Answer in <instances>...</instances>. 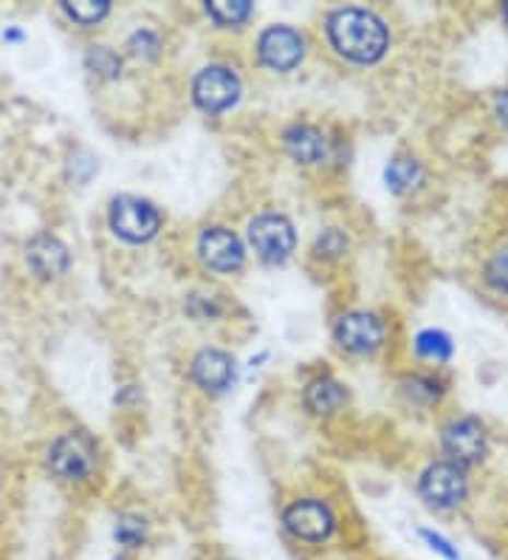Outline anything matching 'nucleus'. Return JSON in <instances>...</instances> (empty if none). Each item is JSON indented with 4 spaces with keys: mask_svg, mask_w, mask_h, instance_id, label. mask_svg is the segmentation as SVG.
<instances>
[{
    "mask_svg": "<svg viewBox=\"0 0 508 560\" xmlns=\"http://www.w3.org/2000/svg\"><path fill=\"white\" fill-rule=\"evenodd\" d=\"M328 40L345 60L370 66L387 55L390 32H387V23L370 9L345 7L328 18Z\"/></svg>",
    "mask_w": 508,
    "mask_h": 560,
    "instance_id": "obj_1",
    "label": "nucleus"
},
{
    "mask_svg": "<svg viewBox=\"0 0 508 560\" xmlns=\"http://www.w3.org/2000/svg\"><path fill=\"white\" fill-rule=\"evenodd\" d=\"M469 490H472V479H469L466 467L447 462V458L427 465L418 476L421 501L435 513H454L458 506L469 501Z\"/></svg>",
    "mask_w": 508,
    "mask_h": 560,
    "instance_id": "obj_2",
    "label": "nucleus"
},
{
    "mask_svg": "<svg viewBox=\"0 0 508 560\" xmlns=\"http://www.w3.org/2000/svg\"><path fill=\"white\" fill-rule=\"evenodd\" d=\"M283 529L303 547H322L336 535L339 518L322 499H297L283 510Z\"/></svg>",
    "mask_w": 508,
    "mask_h": 560,
    "instance_id": "obj_3",
    "label": "nucleus"
},
{
    "mask_svg": "<svg viewBox=\"0 0 508 560\" xmlns=\"http://www.w3.org/2000/svg\"><path fill=\"white\" fill-rule=\"evenodd\" d=\"M440 451L461 467L481 465L488 453V433L477 417H454L440 428Z\"/></svg>",
    "mask_w": 508,
    "mask_h": 560,
    "instance_id": "obj_4",
    "label": "nucleus"
},
{
    "mask_svg": "<svg viewBox=\"0 0 508 560\" xmlns=\"http://www.w3.org/2000/svg\"><path fill=\"white\" fill-rule=\"evenodd\" d=\"M162 212L139 196H119L110 205V230L130 244H144L158 233Z\"/></svg>",
    "mask_w": 508,
    "mask_h": 560,
    "instance_id": "obj_5",
    "label": "nucleus"
},
{
    "mask_svg": "<svg viewBox=\"0 0 508 560\" xmlns=\"http://www.w3.org/2000/svg\"><path fill=\"white\" fill-rule=\"evenodd\" d=\"M240 91H244L240 77L235 74V69L224 66V62L206 66L203 71H198L196 82H192V100L206 114H224V110H229L240 100Z\"/></svg>",
    "mask_w": 508,
    "mask_h": 560,
    "instance_id": "obj_6",
    "label": "nucleus"
},
{
    "mask_svg": "<svg viewBox=\"0 0 508 560\" xmlns=\"http://www.w3.org/2000/svg\"><path fill=\"white\" fill-rule=\"evenodd\" d=\"M249 244L269 264H283V260L292 258L294 246H297V235H294L292 221L285 219V215L263 212L258 219H251Z\"/></svg>",
    "mask_w": 508,
    "mask_h": 560,
    "instance_id": "obj_7",
    "label": "nucleus"
},
{
    "mask_svg": "<svg viewBox=\"0 0 508 560\" xmlns=\"http://www.w3.org/2000/svg\"><path fill=\"white\" fill-rule=\"evenodd\" d=\"M96 465V444L88 433H66L48 451V467L62 481L85 479Z\"/></svg>",
    "mask_w": 508,
    "mask_h": 560,
    "instance_id": "obj_8",
    "label": "nucleus"
},
{
    "mask_svg": "<svg viewBox=\"0 0 508 560\" xmlns=\"http://www.w3.org/2000/svg\"><path fill=\"white\" fill-rule=\"evenodd\" d=\"M385 335V320L379 315H373V312H362V308L342 315L333 326L336 342L351 354H373L376 349H381Z\"/></svg>",
    "mask_w": 508,
    "mask_h": 560,
    "instance_id": "obj_9",
    "label": "nucleus"
},
{
    "mask_svg": "<svg viewBox=\"0 0 508 560\" xmlns=\"http://www.w3.org/2000/svg\"><path fill=\"white\" fill-rule=\"evenodd\" d=\"M258 57L271 71H294L305 57V37L292 26H269L258 37Z\"/></svg>",
    "mask_w": 508,
    "mask_h": 560,
    "instance_id": "obj_10",
    "label": "nucleus"
},
{
    "mask_svg": "<svg viewBox=\"0 0 508 560\" xmlns=\"http://www.w3.org/2000/svg\"><path fill=\"white\" fill-rule=\"evenodd\" d=\"M198 255L215 272H235L246 260L244 244L226 226H206L198 238Z\"/></svg>",
    "mask_w": 508,
    "mask_h": 560,
    "instance_id": "obj_11",
    "label": "nucleus"
},
{
    "mask_svg": "<svg viewBox=\"0 0 508 560\" xmlns=\"http://www.w3.org/2000/svg\"><path fill=\"white\" fill-rule=\"evenodd\" d=\"M192 380L203 390L221 394L235 383V360L221 349H203L192 360Z\"/></svg>",
    "mask_w": 508,
    "mask_h": 560,
    "instance_id": "obj_12",
    "label": "nucleus"
},
{
    "mask_svg": "<svg viewBox=\"0 0 508 560\" xmlns=\"http://www.w3.org/2000/svg\"><path fill=\"white\" fill-rule=\"evenodd\" d=\"M283 144L288 156L299 164H319L328 159V139L311 125H292L283 133Z\"/></svg>",
    "mask_w": 508,
    "mask_h": 560,
    "instance_id": "obj_13",
    "label": "nucleus"
},
{
    "mask_svg": "<svg viewBox=\"0 0 508 560\" xmlns=\"http://www.w3.org/2000/svg\"><path fill=\"white\" fill-rule=\"evenodd\" d=\"M28 267L40 278H57L68 269V249L55 238V235H37L26 249Z\"/></svg>",
    "mask_w": 508,
    "mask_h": 560,
    "instance_id": "obj_14",
    "label": "nucleus"
},
{
    "mask_svg": "<svg viewBox=\"0 0 508 560\" xmlns=\"http://www.w3.org/2000/svg\"><path fill=\"white\" fill-rule=\"evenodd\" d=\"M347 402L345 385L333 380V376H319L305 388V408L317 413V417H331L342 405Z\"/></svg>",
    "mask_w": 508,
    "mask_h": 560,
    "instance_id": "obj_15",
    "label": "nucleus"
},
{
    "mask_svg": "<svg viewBox=\"0 0 508 560\" xmlns=\"http://www.w3.org/2000/svg\"><path fill=\"white\" fill-rule=\"evenodd\" d=\"M483 280L497 298L508 301V238L497 241L488 249L486 260H483Z\"/></svg>",
    "mask_w": 508,
    "mask_h": 560,
    "instance_id": "obj_16",
    "label": "nucleus"
},
{
    "mask_svg": "<svg viewBox=\"0 0 508 560\" xmlns=\"http://www.w3.org/2000/svg\"><path fill=\"white\" fill-rule=\"evenodd\" d=\"M415 351H418L421 360L429 362H449L454 354L452 337L447 331H440V328H424L415 337Z\"/></svg>",
    "mask_w": 508,
    "mask_h": 560,
    "instance_id": "obj_17",
    "label": "nucleus"
},
{
    "mask_svg": "<svg viewBox=\"0 0 508 560\" xmlns=\"http://www.w3.org/2000/svg\"><path fill=\"white\" fill-rule=\"evenodd\" d=\"M385 178L387 187L393 192H410L413 187H418V182L424 178V171H421V164L413 156H395L393 162L387 164Z\"/></svg>",
    "mask_w": 508,
    "mask_h": 560,
    "instance_id": "obj_18",
    "label": "nucleus"
},
{
    "mask_svg": "<svg viewBox=\"0 0 508 560\" xmlns=\"http://www.w3.org/2000/svg\"><path fill=\"white\" fill-rule=\"evenodd\" d=\"M114 538L122 549H139L147 540V521L135 513H125L116 518Z\"/></svg>",
    "mask_w": 508,
    "mask_h": 560,
    "instance_id": "obj_19",
    "label": "nucleus"
},
{
    "mask_svg": "<svg viewBox=\"0 0 508 560\" xmlns=\"http://www.w3.org/2000/svg\"><path fill=\"white\" fill-rule=\"evenodd\" d=\"M206 14H210L217 26H240V23L249 21L251 7L246 0H235V3L215 0V3H206Z\"/></svg>",
    "mask_w": 508,
    "mask_h": 560,
    "instance_id": "obj_20",
    "label": "nucleus"
},
{
    "mask_svg": "<svg viewBox=\"0 0 508 560\" xmlns=\"http://www.w3.org/2000/svg\"><path fill=\"white\" fill-rule=\"evenodd\" d=\"M404 390L410 394L413 402L433 405L438 402L440 394H444V385H440V380H435L433 374H413V376H406Z\"/></svg>",
    "mask_w": 508,
    "mask_h": 560,
    "instance_id": "obj_21",
    "label": "nucleus"
},
{
    "mask_svg": "<svg viewBox=\"0 0 508 560\" xmlns=\"http://www.w3.org/2000/svg\"><path fill=\"white\" fill-rule=\"evenodd\" d=\"M418 538L424 540L429 552L438 555L440 560H461V549L454 547V544L447 538V535L438 533V529H433V526H421Z\"/></svg>",
    "mask_w": 508,
    "mask_h": 560,
    "instance_id": "obj_22",
    "label": "nucleus"
},
{
    "mask_svg": "<svg viewBox=\"0 0 508 560\" xmlns=\"http://www.w3.org/2000/svg\"><path fill=\"white\" fill-rule=\"evenodd\" d=\"M66 12L71 21L82 23V26H96V23L110 12V7L108 3H102V0L99 3H91L88 0V3H66Z\"/></svg>",
    "mask_w": 508,
    "mask_h": 560,
    "instance_id": "obj_23",
    "label": "nucleus"
},
{
    "mask_svg": "<svg viewBox=\"0 0 508 560\" xmlns=\"http://www.w3.org/2000/svg\"><path fill=\"white\" fill-rule=\"evenodd\" d=\"M130 55L135 57H156L158 55V35L150 28H139L128 43Z\"/></svg>",
    "mask_w": 508,
    "mask_h": 560,
    "instance_id": "obj_24",
    "label": "nucleus"
},
{
    "mask_svg": "<svg viewBox=\"0 0 508 560\" xmlns=\"http://www.w3.org/2000/svg\"><path fill=\"white\" fill-rule=\"evenodd\" d=\"M88 60H91V66H94L96 71H102V74H108V77L119 74V57H116L110 48L94 46V48H91Z\"/></svg>",
    "mask_w": 508,
    "mask_h": 560,
    "instance_id": "obj_25",
    "label": "nucleus"
},
{
    "mask_svg": "<svg viewBox=\"0 0 508 560\" xmlns=\"http://www.w3.org/2000/svg\"><path fill=\"white\" fill-rule=\"evenodd\" d=\"M345 249H347V241L339 230H326V233L317 238V253L326 255V258H331V255H342Z\"/></svg>",
    "mask_w": 508,
    "mask_h": 560,
    "instance_id": "obj_26",
    "label": "nucleus"
},
{
    "mask_svg": "<svg viewBox=\"0 0 508 560\" xmlns=\"http://www.w3.org/2000/svg\"><path fill=\"white\" fill-rule=\"evenodd\" d=\"M495 110H497V117H500V122L508 125V91H500V94H497Z\"/></svg>",
    "mask_w": 508,
    "mask_h": 560,
    "instance_id": "obj_27",
    "label": "nucleus"
},
{
    "mask_svg": "<svg viewBox=\"0 0 508 560\" xmlns=\"http://www.w3.org/2000/svg\"><path fill=\"white\" fill-rule=\"evenodd\" d=\"M500 14H503V21L508 23V3H503V9H500Z\"/></svg>",
    "mask_w": 508,
    "mask_h": 560,
    "instance_id": "obj_28",
    "label": "nucleus"
},
{
    "mask_svg": "<svg viewBox=\"0 0 508 560\" xmlns=\"http://www.w3.org/2000/svg\"><path fill=\"white\" fill-rule=\"evenodd\" d=\"M506 555H508V521H506Z\"/></svg>",
    "mask_w": 508,
    "mask_h": 560,
    "instance_id": "obj_29",
    "label": "nucleus"
},
{
    "mask_svg": "<svg viewBox=\"0 0 508 560\" xmlns=\"http://www.w3.org/2000/svg\"><path fill=\"white\" fill-rule=\"evenodd\" d=\"M221 560H232V558H221Z\"/></svg>",
    "mask_w": 508,
    "mask_h": 560,
    "instance_id": "obj_30",
    "label": "nucleus"
},
{
    "mask_svg": "<svg viewBox=\"0 0 508 560\" xmlns=\"http://www.w3.org/2000/svg\"><path fill=\"white\" fill-rule=\"evenodd\" d=\"M114 560H125V558H114Z\"/></svg>",
    "mask_w": 508,
    "mask_h": 560,
    "instance_id": "obj_31",
    "label": "nucleus"
}]
</instances>
